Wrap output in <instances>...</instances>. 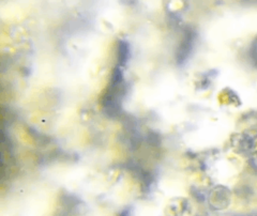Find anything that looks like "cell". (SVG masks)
Masks as SVG:
<instances>
[]
</instances>
